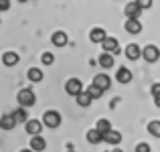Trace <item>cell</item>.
Masks as SVG:
<instances>
[{
    "instance_id": "6da1fadb",
    "label": "cell",
    "mask_w": 160,
    "mask_h": 152,
    "mask_svg": "<svg viewBox=\"0 0 160 152\" xmlns=\"http://www.w3.org/2000/svg\"><path fill=\"white\" fill-rule=\"evenodd\" d=\"M16 101H18L20 108L27 109V108H31V105H35L37 95H35V91H32L31 87H24V89L18 91V95H16Z\"/></svg>"
},
{
    "instance_id": "7a4b0ae2",
    "label": "cell",
    "mask_w": 160,
    "mask_h": 152,
    "mask_svg": "<svg viewBox=\"0 0 160 152\" xmlns=\"http://www.w3.org/2000/svg\"><path fill=\"white\" fill-rule=\"evenodd\" d=\"M43 124L47 126V128H59V124H61V114L57 112V109H47L43 116Z\"/></svg>"
},
{
    "instance_id": "3957f363",
    "label": "cell",
    "mask_w": 160,
    "mask_h": 152,
    "mask_svg": "<svg viewBox=\"0 0 160 152\" xmlns=\"http://www.w3.org/2000/svg\"><path fill=\"white\" fill-rule=\"evenodd\" d=\"M65 91H67L69 95H75V98H77L79 94H83V83H81V79H77V77L67 79V83H65Z\"/></svg>"
},
{
    "instance_id": "277c9868",
    "label": "cell",
    "mask_w": 160,
    "mask_h": 152,
    "mask_svg": "<svg viewBox=\"0 0 160 152\" xmlns=\"http://www.w3.org/2000/svg\"><path fill=\"white\" fill-rule=\"evenodd\" d=\"M142 57L148 63H154V61H158V57H160V49L156 45H146V47L142 49Z\"/></svg>"
},
{
    "instance_id": "5b68a950",
    "label": "cell",
    "mask_w": 160,
    "mask_h": 152,
    "mask_svg": "<svg viewBox=\"0 0 160 152\" xmlns=\"http://www.w3.org/2000/svg\"><path fill=\"white\" fill-rule=\"evenodd\" d=\"M124 12H126V16H128V20H138V16H140V12H142L140 2H128L126 8H124Z\"/></svg>"
},
{
    "instance_id": "8992f818",
    "label": "cell",
    "mask_w": 160,
    "mask_h": 152,
    "mask_svg": "<svg viewBox=\"0 0 160 152\" xmlns=\"http://www.w3.org/2000/svg\"><path fill=\"white\" fill-rule=\"evenodd\" d=\"M24 130H27V134H31L32 138L35 136H41V130H43V122L41 120H28L27 126H24Z\"/></svg>"
},
{
    "instance_id": "52a82bcc",
    "label": "cell",
    "mask_w": 160,
    "mask_h": 152,
    "mask_svg": "<svg viewBox=\"0 0 160 152\" xmlns=\"http://www.w3.org/2000/svg\"><path fill=\"white\" fill-rule=\"evenodd\" d=\"M93 85L99 87L102 91H106V89H109V85H112V79H109L106 73H98L93 77Z\"/></svg>"
},
{
    "instance_id": "ba28073f",
    "label": "cell",
    "mask_w": 160,
    "mask_h": 152,
    "mask_svg": "<svg viewBox=\"0 0 160 152\" xmlns=\"http://www.w3.org/2000/svg\"><path fill=\"white\" fill-rule=\"evenodd\" d=\"M116 81L118 83H130L132 81V71H130L128 67H120V69L116 71Z\"/></svg>"
},
{
    "instance_id": "9c48e42d",
    "label": "cell",
    "mask_w": 160,
    "mask_h": 152,
    "mask_svg": "<svg viewBox=\"0 0 160 152\" xmlns=\"http://www.w3.org/2000/svg\"><path fill=\"white\" fill-rule=\"evenodd\" d=\"M102 47H103V53H112V55H118V39H113V37H108L106 41L102 43Z\"/></svg>"
},
{
    "instance_id": "30bf717a",
    "label": "cell",
    "mask_w": 160,
    "mask_h": 152,
    "mask_svg": "<svg viewBox=\"0 0 160 152\" xmlns=\"http://www.w3.org/2000/svg\"><path fill=\"white\" fill-rule=\"evenodd\" d=\"M103 142H108V144L116 146V144H120V142H122V134L118 132V130H109L106 136H103Z\"/></svg>"
},
{
    "instance_id": "8fae6325",
    "label": "cell",
    "mask_w": 160,
    "mask_h": 152,
    "mask_svg": "<svg viewBox=\"0 0 160 152\" xmlns=\"http://www.w3.org/2000/svg\"><path fill=\"white\" fill-rule=\"evenodd\" d=\"M45 148H47V142H45V138H41V136L31 138V150H32V152H43Z\"/></svg>"
},
{
    "instance_id": "7c38bea8",
    "label": "cell",
    "mask_w": 160,
    "mask_h": 152,
    "mask_svg": "<svg viewBox=\"0 0 160 152\" xmlns=\"http://www.w3.org/2000/svg\"><path fill=\"white\" fill-rule=\"evenodd\" d=\"M16 126V120L12 118V114H4L2 118H0V128L2 130H12Z\"/></svg>"
},
{
    "instance_id": "4fadbf2b",
    "label": "cell",
    "mask_w": 160,
    "mask_h": 152,
    "mask_svg": "<svg viewBox=\"0 0 160 152\" xmlns=\"http://www.w3.org/2000/svg\"><path fill=\"white\" fill-rule=\"evenodd\" d=\"M85 138H87V142H89V144H99V142H103V134H99L95 128L87 130Z\"/></svg>"
},
{
    "instance_id": "5bb4252c",
    "label": "cell",
    "mask_w": 160,
    "mask_h": 152,
    "mask_svg": "<svg viewBox=\"0 0 160 152\" xmlns=\"http://www.w3.org/2000/svg\"><path fill=\"white\" fill-rule=\"evenodd\" d=\"M89 39L93 41V43H103V41L108 39V35H106V31H103V28H91Z\"/></svg>"
},
{
    "instance_id": "9a60e30c",
    "label": "cell",
    "mask_w": 160,
    "mask_h": 152,
    "mask_svg": "<svg viewBox=\"0 0 160 152\" xmlns=\"http://www.w3.org/2000/svg\"><path fill=\"white\" fill-rule=\"evenodd\" d=\"M2 63L6 67H12V65H16L18 63V55L14 53V51H6V53L2 55Z\"/></svg>"
},
{
    "instance_id": "2e32d148",
    "label": "cell",
    "mask_w": 160,
    "mask_h": 152,
    "mask_svg": "<svg viewBox=\"0 0 160 152\" xmlns=\"http://www.w3.org/2000/svg\"><path fill=\"white\" fill-rule=\"evenodd\" d=\"M51 41H53L55 47H65V45H67V35L63 31H57V33H53Z\"/></svg>"
},
{
    "instance_id": "e0dca14e",
    "label": "cell",
    "mask_w": 160,
    "mask_h": 152,
    "mask_svg": "<svg viewBox=\"0 0 160 152\" xmlns=\"http://www.w3.org/2000/svg\"><path fill=\"white\" fill-rule=\"evenodd\" d=\"M140 55H142V51H140V47H138L136 43H130L128 47H126V57H128V59L134 61V59H138Z\"/></svg>"
},
{
    "instance_id": "ac0fdd59",
    "label": "cell",
    "mask_w": 160,
    "mask_h": 152,
    "mask_svg": "<svg viewBox=\"0 0 160 152\" xmlns=\"http://www.w3.org/2000/svg\"><path fill=\"white\" fill-rule=\"evenodd\" d=\"M98 61H99V65H102L103 69H109V67H113V55L112 53H102Z\"/></svg>"
},
{
    "instance_id": "d6986e66",
    "label": "cell",
    "mask_w": 160,
    "mask_h": 152,
    "mask_svg": "<svg viewBox=\"0 0 160 152\" xmlns=\"http://www.w3.org/2000/svg\"><path fill=\"white\" fill-rule=\"evenodd\" d=\"M126 31H128L130 35H138V33L142 31V23L140 20H128V23H126Z\"/></svg>"
},
{
    "instance_id": "ffe728a7",
    "label": "cell",
    "mask_w": 160,
    "mask_h": 152,
    "mask_svg": "<svg viewBox=\"0 0 160 152\" xmlns=\"http://www.w3.org/2000/svg\"><path fill=\"white\" fill-rule=\"evenodd\" d=\"M12 118L16 120V124H20V122H28V120H31L24 108H18V109H14V112H12Z\"/></svg>"
},
{
    "instance_id": "44dd1931",
    "label": "cell",
    "mask_w": 160,
    "mask_h": 152,
    "mask_svg": "<svg viewBox=\"0 0 160 152\" xmlns=\"http://www.w3.org/2000/svg\"><path fill=\"white\" fill-rule=\"evenodd\" d=\"M95 130L106 136L109 130H112V124H109V120H103V118H102V120H98V124H95Z\"/></svg>"
},
{
    "instance_id": "7402d4cb",
    "label": "cell",
    "mask_w": 160,
    "mask_h": 152,
    "mask_svg": "<svg viewBox=\"0 0 160 152\" xmlns=\"http://www.w3.org/2000/svg\"><path fill=\"white\" fill-rule=\"evenodd\" d=\"M28 79H31V81H43V71L39 69V67H31V69H28Z\"/></svg>"
},
{
    "instance_id": "603a6c76",
    "label": "cell",
    "mask_w": 160,
    "mask_h": 152,
    "mask_svg": "<svg viewBox=\"0 0 160 152\" xmlns=\"http://www.w3.org/2000/svg\"><path fill=\"white\" fill-rule=\"evenodd\" d=\"M148 132L152 134L154 138H160V120H152L148 124Z\"/></svg>"
},
{
    "instance_id": "cb8c5ba5",
    "label": "cell",
    "mask_w": 160,
    "mask_h": 152,
    "mask_svg": "<svg viewBox=\"0 0 160 152\" xmlns=\"http://www.w3.org/2000/svg\"><path fill=\"white\" fill-rule=\"evenodd\" d=\"M75 99H77V104L81 105V108H87V105L91 104V98H89V94H87V91H83V94H79V95H77Z\"/></svg>"
},
{
    "instance_id": "d4e9b609",
    "label": "cell",
    "mask_w": 160,
    "mask_h": 152,
    "mask_svg": "<svg viewBox=\"0 0 160 152\" xmlns=\"http://www.w3.org/2000/svg\"><path fill=\"white\" fill-rule=\"evenodd\" d=\"M85 91L89 94V98H91V99H99V98L103 95V91L99 89V87H95V85H89V87H87Z\"/></svg>"
},
{
    "instance_id": "484cf974",
    "label": "cell",
    "mask_w": 160,
    "mask_h": 152,
    "mask_svg": "<svg viewBox=\"0 0 160 152\" xmlns=\"http://www.w3.org/2000/svg\"><path fill=\"white\" fill-rule=\"evenodd\" d=\"M41 61H43L45 65H53V63H55V55H53V53H43Z\"/></svg>"
},
{
    "instance_id": "4316f807",
    "label": "cell",
    "mask_w": 160,
    "mask_h": 152,
    "mask_svg": "<svg viewBox=\"0 0 160 152\" xmlns=\"http://www.w3.org/2000/svg\"><path fill=\"white\" fill-rule=\"evenodd\" d=\"M150 150H152V148H150L146 142H140V144L136 146V152H150Z\"/></svg>"
},
{
    "instance_id": "83f0119b",
    "label": "cell",
    "mask_w": 160,
    "mask_h": 152,
    "mask_svg": "<svg viewBox=\"0 0 160 152\" xmlns=\"http://www.w3.org/2000/svg\"><path fill=\"white\" fill-rule=\"evenodd\" d=\"M152 95H154V98L160 95V83H154V85H152Z\"/></svg>"
},
{
    "instance_id": "f1b7e54d",
    "label": "cell",
    "mask_w": 160,
    "mask_h": 152,
    "mask_svg": "<svg viewBox=\"0 0 160 152\" xmlns=\"http://www.w3.org/2000/svg\"><path fill=\"white\" fill-rule=\"evenodd\" d=\"M140 6H142V10H144V8H150V6H152V2H140Z\"/></svg>"
},
{
    "instance_id": "f546056e",
    "label": "cell",
    "mask_w": 160,
    "mask_h": 152,
    "mask_svg": "<svg viewBox=\"0 0 160 152\" xmlns=\"http://www.w3.org/2000/svg\"><path fill=\"white\" fill-rule=\"evenodd\" d=\"M154 101H156V105L160 108V95H158V98H154Z\"/></svg>"
},
{
    "instance_id": "4dcf8cb0",
    "label": "cell",
    "mask_w": 160,
    "mask_h": 152,
    "mask_svg": "<svg viewBox=\"0 0 160 152\" xmlns=\"http://www.w3.org/2000/svg\"><path fill=\"white\" fill-rule=\"evenodd\" d=\"M109 152H124V150H120V148H116V150H109Z\"/></svg>"
},
{
    "instance_id": "1f68e13d",
    "label": "cell",
    "mask_w": 160,
    "mask_h": 152,
    "mask_svg": "<svg viewBox=\"0 0 160 152\" xmlns=\"http://www.w3.org/2000/svg\"><path fill=\"white\" fill-rule=\"evenodd\" d=\"M20 152H32V150H31V148H27V150H20Z\"/></svg>"
},
{
    "instance_id": "d6a6232c",
    "label": "cell",
    "mask_w": 160,
    "mask_h": 152,
    "mask_svg": "<svg viewBox=\"0 0 160 152\" xmlns=\"http://www.w3.org/2000/svg\"><path fill=\"white\" fill-rule=\"evenodd\" d=\"M67 152H75V150H67Z\"/></svg>"
}]
</instances>
